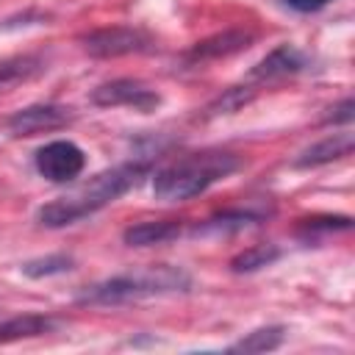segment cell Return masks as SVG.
Returning a JSON list of instances; mask_svg holds the SVG:
<instances>
[{
  "mask_svg": "<svg viewBox=\"0 0 355 355\" xmlns=\"http://www.w3.org/2000/svg\"><path fill=\"white\" fill-rule=\"evenodd\" d=\"M86 166V155L78 144L72 141H50L44 147L36 150V169L42 178L53 180V183H69L75 180Z\"/></svg>",
  "mask_w": 355,
  "mask_h": 355,
  "instance_id": "obj_6",
  "label": "cell"
},
{
  "mask_svg": "<svg viewBox=\"0 0 355 355\" xmlns=\"http://www.w3.org/2000/svg\"><path fill=\"white\" fill-rule=\"evenodd\" d=\"M180 236V222L178 219H158V222H139L130 225L122 239L128 247H150V244H166Z\"/></svg>",
  "mask_w": 355,
  "mask_h": 355,
  "instance_id": "obj_12",
  "label": "cell"
},
{
  "mask_svg": "<svg viewBox=\"0 0 355 355\" xmlns=\"http://www.w3.org/2000/svg\"><path fill=\"white\" fill-rule=\"evenodd\" d=\"M305 64H308V58H305L302 50H297L294 44H280V47H275L263 61H258V64L250 69L247 80H250V83H266V80H275V78L294 75V72L305 69Z\"/></svg>",
  "mask_w": 355,
  "mask_h": 355,
  "instance_id": "obj_8",
  "label": "cell"
},
{
  "mask_svg": "<svg viewBox=\"0 0 355 355\" xmlns=\"http://www.w3.org/2000/svg\"><path fill=\"white\" fill-rule=\"evenodd\" d=\"M355 147V136L349 130L344 133H333L316 144H311L308 150H302L297 158H294V166L297 169H313V166H322V164H330V161H338V158H347Z\"/></svg>",
  "mask_w": 355,
  "mask_h": 355,
  "instance_id": "obj_10",
  "label": "cell"
},
{
  "mask_svg": "<svg viewBox=\"0 0 355 355\" xmlns=\"http://www.w3.org/2000/svg\"><path fill=\"white\" fill-rule=\"evenodd\" d=\"M252 39H255L252 31H241V28H236V31H222V33H214V36L197 42V44L186 53V58H189L191 64H197V61H211V58H225V55H233V53L250 47Z\"/></svg>",
  "mask_w": 355,
  "mask_h": 355,
  "instance_id": "obj_9",
  "label": "cell"
},
{
  "mask_svg": "<svg viewBox=\"0 0 355 355\" xmlns=\"http://www.w3.org/2000/svg\"><path fill=\"white\" fill-rule=\"evenodd\" d=\"M283 3H288L294 11H302V14H311V11H319V8H324L330 0H283Z\"/></svg>",
  "mask_w": 355,
  "mask_h": 355,
  "instance_id": "obj_18",
  "label": "cell"
},
{
  "mask_svg": "<svg viewBox=\"0 0 355 355\" xmlns=\"http://www.w3.org/2000/svg\"><path fill=\"white\" fill-rule=\"evenodd\" d=\"M47 69L42 55H11L0 61V94L39 78Z\"/></svg>",
  "mask_w": 355,
  "mask_h": 355,
  "instance_id": "obj_11",
  "label": "cell"
},
{
  "mask_svg": "<svg viewBox=\"0 0 355 355\" xmlns=\"http://www.w3.org/2000/svg\"><path fill=\"white\" fill-rule=\"evenodd\" d=\"M72 108L67 105H28L3 119V130L8 136H36L47 130H58L72 122Z\"/></svg>",
  "mask_w": 355,
  "mask_h": 355,
  "instance_id": "obj_7",
  "label": "cell"
},
{
  "mask_svg": "<svg viewBox=\"0 0 355 355\" xmlns=\"http://www.w3.org/2000/svg\"><path fill=\"white\" fill-rule=\"evenodd\" d=\"M92 103L100 108H136L141 114H150L161 105V97L155 89H150L141 80L133 78H116L108 83H100L97 89H92Z\"/></svg>",
  "mask_w": 355,
  "mask_h": 355,
  "instance_id": "obj_4",
  "label": "cell"
},
{
  "mask_svg": "<svg viewBox=\"0 0 355 355\" xmlns=\"http://www.w3.org/2000/svg\"><path fill=\"white\" fill-rule=\"evenodd\" d=\"M189 286H191V277L183 269L158 263V266L141 269L136 275H116V277H108L103 283H94L78 297V302H83V305H122V302L153 297V294L189 291Z\"/></svg>",
  "mask_w": 355,
  "mask_h": 355,
  "instance_id": "obj_3",
  "label": "cell"
},
{
  "mask_svg": "<svg viewBox=\"0 0 355 355\" xmlns=\"http://www.w3.org/2000/svg\"><path fill=\"white\" fill-rule=\"evenodd\" d=\"M53 330H55V322L50 316H42V313L11 316V319L0 322V344H11L19 338H36V336H44Z\"/></svg>",
  "mask_w": 355,
  "mask_h": 355,
  "instance_id": "obj_13",
  "label": "cell"
},
{
  "mask_svg": "<svg viewBox=\"0 0 355 355\" xmlns=\"http://www.w3.org/2000/svg\"><path fill=\"white\" fill-rule=\"evenodd\" d=\"M280 258V250L275 244H255V247H247L244 252H239L233 261H230V269L233 272H255V269H263L269 266L272 261Z\"/></svg>",
  "mask_w": 355,
  "mask_h": 355,
  "instance_id": "obj_15",
  "label": "cell"
},
{
  "mask_svg": "<svg viewBox=\"0 0 355 355\" xmlns=\"http://www.w3.org/2000/svg\"><path fill=\"white\" fill-rule=\"evenodd\" d=\"M72 255H64V252H55V255H47V258H33L28 263H22V275L25 277H50V275H61V272H69L72 269Z\"/></svg>",
  "mask_w": 355,
  "mask_h": 355,
  "instance_id": "obj_16",
  "label": "cell"
},
{
  "mask_svg": "<svg viewBox=\"0 0 355 355\" xmlns=\"http://www.w3.org/2000/svg\"><path fill=\"white\" fill-rule=\"evenodd\" d=\"M239 166L241 161L233 153H194L158 169L153 178V194L164 202H183L225 180Z\"/></svg>",
  "mask_w": 355,
  "mask_h": 355,
  "instance_id": "obj_2",
  "label": "cell"
},
{
  "mask_svg": "<svg viewBox=\"0 0 355 355\" xmlns=\"http://www.w3.org/2000/svg\"><path fill=\"white\" fill-rule=\"evenodd\" d=\"M83 50L94 58H119V55H130V53H144L153 47L150 33L139 31V28H100L92 31L80 39Z\"/></svg>",
  "mask_w": 355,
  "mask_h": 355,
  "instance_id": "obj_5",
  "label": "cell"
},
{
  "mask_svg": "<svg viewBox=\"0 0 355 355\" xmlns=\"http://www.w3.org/2000/svg\"><path fill=\"white\" fill-rule=\"evenodd\" d=\"M283 338H286V327L272 324V327H258V330L247 333L227 349L230 352H269V349H277L283 344Z\"/></svg>",
  "mask_w": 355,
  "mask_h": 355,
  "instance_id": "obj_14",
  "label": "cell"
},
{
  "mask_svg": "<svg viewBox=\"0 0 355 355\" xmlns=\"http://www.w3.org/2000/svg\"><path fill=\"white\" fill-rule=\"evenodd\" d=\"M352 108H355V103L347 97V100H341V105H336L333 111L336 114H330L327 116V122H352Z\"/></svg>",
  "mask_w": 355,
  "mask_h": 355,
  "instance_id": "obj_17",
  "label": "cell"
},
{
  "mask_svg": "<svg viewBox=\"0 0 355 355\" xmlns=\"http://www.w3.org/2000/svg\"><path fill=\"white\" fill-rule=\"evenodd\" d=\"M144 172H147V161H130V164H119L114 169H105V172L89 178L86 183L75 186L72 191L55 197L53 202L42 205L36 211V219L44 227H67V225L105 208L108 202H114L125 191H130L141 180Z\"/></svg>",
  "mask_w": 355,
  "mask_h": 355,
  "instance_id": "obj_1",
  "label": "cell"
}]
</instances>
